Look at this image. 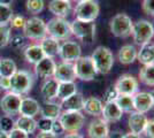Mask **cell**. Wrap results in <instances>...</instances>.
<instances>
[{
    "label": "cell",
    "instance_id": "cell-1",
    "mask_svg": "<svg viewBox=\"0 0 154 138\" xmlns=\"http://www.w3.org/2000/svg\"><path fill=\"white\" fill-rule=\"evenodd\" d=\"M91 59L99 74H108L114 65V55L108 47L105 46H98L92 53Z\"/></svg>",
    "mask_w": 154,
    "mask_h": 138
},
{
    "label": "cell",
    "instance_id": "cell-2",
    "mask_svg": "<svg viewBox=\"0 0 154 138\" xmlns=\"http://www.w3.org/2000/svg\"><path fill=\"white\" fill-rule=\"evenodd\" d=\"M47 36L57 40H68L71 35L70 23L63 17H53L46 23Z\"/></svg>",
    "mask_w": 154,
    "mask_h": 138
},
{
    "label": "cell",
    "instance_id": "cell-3",
    "mask_svg": "<svg viewBox=\"0 0 154 138\" xmlns=\"http://www.w3.org/2000/svg\"><path fill=\"white\" fill-rule=\"evenodd\" d=\"M63 128L64 132H78L85 123V116L79 111H63L58 118Z\"/></svg>",
    "mask_w": 154,
    "mask_h": 138
},
{
    "label": "cell",
    "instance_id": "cell-4",
    "mask_svg": "<svg viewBox=\"0 0 154 138\" xmlns=\"http://www.w3.org/2000/svg\"><path fill=\"white\" fill-rule=\"evenodd\" d=\"M11 81V90L16 94L23 96L32 89L33 85V76L31 72L26 70H16L12 77H9Z\"/></svg>",
    "mask_w": 154,
    "mask_h": 138
},
{
    "label": "cell",
    "instance_id": "cell-5",
    "mask_svg": "<svg viewBox=\"0 0 154 138\" xmlns=\"http://www.w3.org/2000/svg\"><path fill=\"white\" fill-rule=\"evenodd\" d=\"M131 36L137 45L147 44L154 37V26L147 20H138L132 23Z\"/></svg>",
    "mask_w": 154,
    "mask_h": 138
},
{
    "label": "cell",
    "instance_id": "cell-6",
    "mask_svg": "<svg viewBox=\"0 0 154 138\" xmlns=\"http://www.w3.org/2000/svg\"><path fill=\"white\" fill-rule=\"evenodd\" d=\"M132 23L134 22L129 15L124 13H119L110 20L109 29H110V32L115 37L127 38L129 36H131Z\"/></svg>",
    "mask_w": 154,
    "mask_h": 138
},
{
    "label": "cell",
    "instance_id": "cell-7",
    "mask_svg": "<svg viewBox=\"0 0 154 138\" xmlns=\"http://www.w3.org/2000/svg\"><path fill=\"white\" fill-rule=\"evenodd\" d=\"M71 33L76 36V38L90 44L94 40L96 37V23L94 22H85V21L75 20L70 23Z\"/></svg>",
    "mask_w": 154,
    "mask_h": 138
},
{
    "label": "cell",
    "instance_id": "cell-8",
    "mask_svg": "<svg viewBox=\"0 0 154 138\" xmlns=\"http://www.w3.org/2000/svg\"><path fill=\"white\" fill-rule=\"evenodd\" d=\"M75 17L76 20L85 22H94L100 13V7L96 0H85L78 2L75 7Z\"/></svg>",
    "mask_w": 154,
    "mask_h": 138
},
{
    "label": "cell",
    "instance_id": "cell-9",
    "mask_svg": "<svg viewBox=\"0 0 154 138\" xmlns=\"http://www.w3.org/2000/svg\"><path fill=\"white\" fill-rule=\"evenodd\" d=\"M22 29H23V36L28 39L40 41L47 36L46 23L44 22V20L39 19L37 16L28 19Z\"/></svg>",
    "mask_w": 154,
    "mask_h": 138
},
{
    "label": "cell",
    "instance_id": "cell-10",
    "mask_svg": "<svg viewBox=\"0 0 154 138\" xmlns=\"http://www.w3.org/2000/svg\"><path fill=\"white\" fill-rule=\"evenodd\" d=\"M76 78H79L85 82H90L97 76V69L91 57H81L74 62Z\"/></svg>",
    "mask_w": 154,
    "mask_h": 138
},
{
    "label": "cell",
    "instance_id": "cell-11",
    "mask_svg": "<svg viewBox=\"0 0 154 138\" xmlns=\"http://www.w3.org/2000/svg\"><path fill=\"white\" fill-rule=\"evenodd\" d=\"M59 57L62 61L75 62L77 59L82 57V48L78 43L72 40H64L60 45Z\"/></svg>",
    "mask_w": 154,
    "mask_h": 138
},
{
    "label": "cell",
    "instance_id": "cell-12",
    "mask_svg": "<svg viewBox=\"0 0 154 138\" xmlns=\"http://www.w3.org/2000/svg\"><path fill=\"white\" fill-rule=\"evenodd\" d=\"M21 100H22V96L8 91L0 100V107L6 115L13 118V115L19 114Z\"/></svg>",
    "mask_w": 154,
    "mask_h": 138
},
{
    "label": "cell",
    "instance_id": "cell-13",
    "mask_svg": "<svg viewBox=\"0 0 154 138\" xmlns=\"http://www.w3.org/2000/svg\"><path fill=\"white\" fill-rule=\"evenodd\" d=\"M114 86L119 94L134 96L136 92H138V81L130 74H124L120 76Z\"/></svg>",
    "mask_w": 154,
    "mask_h": 138
},
{
    "label": "cell",
    "instance_id": "cell-14",
    "mask_svg": "<svg viewBox=\"0 0 154 138\" xmlns=\"http://www.w3.org/2000/svg\"><path fill=\"white\" fill-rule=\"evenodd\" d=\"M54 78L60 82H75L76 74H75V67L74 62H67L62 61L55 67L54 72Z\"/></svg>",
    "mask_w": 154,
    "mask_h": 138
},
{
    "label": "cell",
    "instance_id": "cell-15",
    "mask_svg": "<svg viewBox=\"0 0 154 138\" xmlns=\"http://www.w3.org/2000/svg\"><path fill=\"white\" fill-rule=\"evenodd\" d=\"M132 97H134V107L136 112L145 114L154 108L153 98L149 92H136Z\"/></svg>",
    "mask_w": 154,
    "mask_h": 138
},
{
    "label": "cell",
    "instance_id": "cell-16",
    "mask_svg": "<svg viewBox=\"0 0 154 138\" xmlns=\"http://www.w3.org/2000/svg\"><path fill=\"white\" fill-rule=\"evenodd\" d=\"M109 135L108 123L103 118H94L88 127L89 138H107Z\"/></svg>",
    "mask_w": 154,
    "mask_h": 138
},
{
    "label": "cell",
    "instance_id": "cell-17",
    "mask_svg": "<svg viewBox=\"0 0 154 138\" xmlns=\"http://www.w3.org/2000/svg\"><path fill=\"white\" fill-rule=\"evenodd\" d=\"M55 67L57 63L54 62V60L52 58H47L45 57L44 59H42L39 62L35 65V72L36 75L40 77V78H51L54 76V72H55Z\"/></svg>",
    "mask_w": 154,
    "mask_h": 138
},
{
    "label": "cell",
    "instance_id": "cell-18",
    "mask_svg": "<svg viewBox=\"0 0 154 138\" xmlns=\"http://www.w3.org/2000/svg\"><path fill=\"white\" fill-rule=\"evenodd\" d=\"M147 116L144 113L136 112V111L131 112L128 118V124L130 131L134 132V133H138V135L144 133V130H145L146 124H147Z\"/></svg>",
    "mask_w": 154,
    "mask_h": 138
},
{
    "label": "cell",
    "instance_id": "cell-19",
    "mask_svg": "<svg viewBox=\"0 0 154 138\" xmlns=\"http://www.w3.org/2000/svg\"><path fill=\"white\" fill-rule=\"evenodd\" d=\"M40 107L39 103L36 99L31 97H26L21 100V106H20L19 114L22 116H29V118H35L40 113Z\"/></svg>",
    "mask_w": 154,
    "mask_h": 138
},
{
    "label": "cell",
    "instance_id": "cell-20",
    "mask_svg": "<svg viewBox=\"0 0 154 138\" xmlns=\"http://www.w3.org/2000/svg\"><path fill=\"white\" fill-rule=\"evenodd\" d=\"M123 112L122 109L119 107V105L115 101H110L107 104H103V109L101 116L107 122V123H114L119 122L122 118Z\"/></svg>",
    "mask_w": 154,
    "mask_h": 138
},
{
    "label": "cell",
    "instance_id": "cell-21",
    "mask_svg": "<svg viewBox=\"0 0 154 138\" xmlns=\"http://www.w3.org/2000/svg\"><path fill=\"white\" fill-rule=\"evenodd\" d=\"M84 97L82 93L76 92L72 96L61 100V108L63 111H79L82 112L84 107Z\"/></svg>",
    "mask_w": 154,
    "mask_h": 138
},
{
    "label": "cell",
    "instance_id": "cell-22",
    "mask_svg": "<svg viewBox=\"0 0 154 138\" xmlns=\"http://www.w3.org/2000/svg\"><path fill=\"white\" fill-rule=\"evenodd\" d=\"M48 9L55 17H66L71 11V2L67 0H51Z\"/></svg>",
    "mask_w": 154,
    "mask_h": 138
},
{
    "label": "cell",
    "instance_id": "cell-23",
    "mask_svg": "<svg viewBox=\"0 0 154 138\" xmlns=\"http://www.w3.org/2000/svg\"><path fill=\"white\" fill-rule=\"evenodd\" d=\"M103 109V103L97 97H89L84 100V107L83 111L88 115L91 116H101Z\"/></svg>",
    "mask_w": 154,
    "mask_h": 138
},
{
    "label": "cell",
    "instance_id": "cell-24",
    "mask_svg": "<svg viewBox=\"0 0 154 138\" xmlns=\"http://www.w3.org/2000/svg\"><path fill=\"white\" fill-rule=\"evenodd\" d=\"M58 87H59V82L54 77L47 78L44 81V83L42 84L40 87V93L44 97L46 101H51L53 99L57 98L58 96Z\"/></svg>",
    "mask_w": 154,
    "mask_h": 138
},
{
    "label": "cell",
    "instance_id": "cell-25",
    "mask_svg": "<svg viewBox=\"0 0 154 138\" xmlns=\"http://www.w3.org/2000/svg\"><path fill=\"white\" fill-rule=\"evenodd\" d=\"M40 47L43 50V52L47 58H54L59 55V51H60V41L54 38H52L50 36H46L45 38L40 40Z\"/></svg>",
    "mask_w": 154,
    "mask_h": 138
},
{
    "label": "cell",
    "instance_id": "cell-26",
    "mask_svg": "<svg viewBox=\"0 0 154 138\" xmlns=\"http://www.w3.org/2000/svg\"><path fill=\"white\" fill-rule=\"evenodd\" d=\"M137 60L143 66L154 65V44L151 41L140 46L137 53Z\"/></svg>",
    "mask_w": 154,
    "mask_h": 138
},
{
    "label": "cell",
    "instance_id": "cell-27",
    "mask_svg": "<svg viewBox=\"0 0 154 138\" xmlns=\"http://www.w3.org/2000/svg\"><path fill=\"white\" fill-rule=\"evenodd\" d=\"M137 53H138V50L135 46L128 44L120 48V51L117 53V58L122 65H130L135 60H137Z\"/></svg>",
    "mask_w": 154,
    "mask_h": 138
},
{
    "label": "cell",
    "instance_id": "cell-28",
    "mask_svg": "<svg viewBox=\"0 0 154 138\" xmlns=\"http://www.w3.org/2000/svg\"><path fill=\"white\" fill-rule=\"evenodd\" d=\"M23 54L26 61L32 65H36L37 62L45 58V54L39 44H32V45L26 46V50L23 51Z\"/></svg>",
    "mask_w": 154,
    "mask_h": 138
},
{
    "label": "cell",
    "instance_id": "cell-29",
    "mask_svg": "<svg viewBox=\"0 0 154 138\" xmlns=\"http://www.w3.org/2000/svg\"><path fill=\"white\" fill-rule=\"evenodd\" d=\"M15 128L26 132L28 135H31L37 130V121L35 120V118H29V116H22L21 115L15 121Z\"/></svg>",
    "mask_w": 154,
    "mask_h": 138
},
{
    "label": "cell",
    "instance_id": "cell-30",
    "mask_svg": "<svg viewBox=\"0 0 154 138\" xmlns=\"http://www.w3.org/2000/svg\"><path fill=\"white\" fill-rule=\"evenodd\" d=\"M61 109H62L61 105L52 103V101H46L43 107H40V114H42V118L58 120L61 114Z\"/></svg>",
    "mask_w": 154,
    "mask_h": 138
},
{
    "label": "cell",
    "instance_id": "cell-31",
    "mask_svg": "<svg viewBox=\"0 0 154 138\" xmlns=\"http://www.w3.org/2000/svg\"><path fill=\"white\" fill-rule=\"evenodd\" d=\"M77 92V85L75 82H60L58 87V96L57 98L60 100L68 98Z\"/></svg>",
    "mask_w": 154,
    "mask_h": 138
},
{
    "label": "cell",
    "instance_id": "cell-32",
    "mask_svg": "<svg viewBox=\"0 0 154 138\" xmlns=\"http://www.w3.org/2000/svg\"><path fill=\"white\" fill-rule=\"evenodd\" d=\"M17 70V66L14 60L9 58L0 60V77H12Z\"/></svg>",
    "mask_w": 154,
    "mask_h": 138
},
{
    "label": "cell",
    "instance_id": "cell-33",
    "mask_svg": "<svg viewBox=\"0 0 154 138\" xmlns=\"http://www.w3.org/2000/svg\"><path fill=\"white\" fill-rule=\"evenodd\" d=\"M115 103L119 105V107L122 109L124 113H131L135 111L134 107V97L128 96V94H119L117 98L115 99Z\"/></svg>",
    "mask_w": 154,
    "mask_h": 138
},
{
    "label": "cell",
    "instance_id": "cell-34",
    "mask_svg": "<svg viewBox=\"0 0 154 138\" xmlns=\"http://www.w3.org/2000/svg\"><path fill=\"white\" fill-rule=\"evenodd\" d=\"M138 77L145 85L154 86V65H147L143 66L139 72Z\"/></svg>",
    "mask_w": 154,
    "mask_h": 138
},
{
    "label": "cell",
    "instance_id": "cell-35",
    "mask_svg": "<svg viewBox=\"0 0 154 138\" xmlns=\"http://www.w3.org/2000/svg\"><path fill=\"white\" fill-rule=\"evenodd\" d=\"M14 16L13 9L11 6L0 5V26H8Z\"/></svg>",
    "mask_w": 154,
    "mask_h": 138
},
{
    "label": "cell",
    "instance_id": "cell-36",
    "mask_svg": "<svg viewBox=\"0 0 154 138\" xmlns=\"http://www.w3.org/2000/svg\"><path fill=\"white\" fill-rule=\"evenodd\" d=\"M44 0H26V8L30 14H39L44 9Z\"/></svg>",
    "mask_w": 154,
    "mask_h": 138
},
{
    "label": "cell",
    "instance_id": "cell-37",
    "mask_svg": "<svg viewBox=\"0 0 154 138\" xmlns=\"http://www.w3.org/2000/svg\"><path fill=\"white\" fill-rule=\"evenodd\" d=\"M14 128H15V121L12 116L5 115L0 118V130L5 132H11Z\"/></svg>",
    "mask_w": 154,
    "mask_h": 138
},
{
    "label": "cell",
    "instance_id": "cell-38",
    "mask_svg": "<svg viewBox=\"0 0 154 138\" xmlns=\"http://www.w3.org/2000/svg\"><path fill=\"white\" fill-rule=\"evenodd\" d=\"M11 40V28L8 26H0V48L9 44Z\"/></svg>",
    "mask_w": 154,
    "mask_h": 138
},
{
    "label": "cell",
    "instance_id": "cell-39",
    "mask_svg": "<svg viewBox=\"0 0 154 138\" xmlns=\"http://www.w3.org/2000/svg\"><path fill=\"white\" fill-rule=\"evenodd\" d=\"M53 121H54V120H51V118H42L39 121H37V129H39V131H51L52 132Z\"/></svg>",
    "mask_w": 154,
    "mask_h": 138
},
{
    "label": "cell",
    "instance_id": "cell-40",
    "mask_svg": "<svg viewBox=\"0 0 154 138\" xmlns=\"http://www.w3.org/2000/svg\"><path fill=\"white\" fill-rule=\"evenodd\" d=\"M117 96H119V93L116 91L115 86H109L103 93V103L107 104V103H110V101H115Z\"/></svg>",
    "mask_w": 154,
    "mask_h": 138
},
{
    "label": "cell",
    "instance_id": "cell-41",
    "mask_svg": "<svg viewBox=\"0 0 154 138\" xmlns=\"http://www.w3.org/2000/svg\"><path fill=\"white\" fill-rule=\"evenodd\" d=\"M141 8L145 14L154 17V0H143Z\"/></svg>",
    "mask_w": 154,
    "mask_h": 138
},
{
    "label": "cell",
    "instance_id": "cell-42",
    "mask_svg": "<svg viewBox=\"0 0 154 138\" xmlns=\"http://www.w3.org/2000/svg\"><path fill=\"white\" fill-rule=\"evenodd\" d=\"M9 43L12 44L14 48H22L23 46L26 45V37L24 36H21V35H16L12 37V39L9 40Z\"/></svg>",
    "mask_w": 154,
    "mask_h": 138
},
{
    "label": "cell",
    "instance_id": "cell-43",
    "mask_svg": "<svg viewBox=\"0 0 154 138\" xmlns=\"http://www.w3.org/2000/svg\"><path fill=\"white\" fill-rule=\"evenodd\" d=\"M26 19L23 17V16H21V15H14L13 17H12V20H11V26L12 28H15V29H20V28H23L24 24H26Z\"/></svg>",
    "mask_w": 154,
    "mask_h": 138
},
{
    "label": "cell",
    "instance_id": "cell-44",
    "mask_svg": "<svg viewBox=\"0 0 154 138\" xmlns=\"http://www.w3.org/2000/svg\"><path fill=\"white\" fill-rule=\"evenodd\" d=\"M144 135L147 138H154V118L147 121L146 128L144 130Z\"/></svg>",
    "mask_w": 154,
    "mask_h": 138
},
{
    "label": "cell",
    "instance_id": "cell-45",
    "mask_svg": "<svg viewBox=\"0 0 154 138\" xmlns=\"http://www.w3.org/2000/svg\"><path fill=\"white\" fill-rule=\"evenodd\" d=\"M8 135H9V138H30L26 132L22 131L17 128H14L12 131L8 132Z\"/></svg>",
    "mask_w": 154,
    "mask_h": 138
},
{
    "label": "cell",
    "instance_id": "cell-46",
    "mask_svg": "<svg viewBox=\"0 0 154 138\" xmlns=\"http://www.w3.org/2000/svg\"><path fill=\"white\" fill-rule=\"evenodd\" d=\"M52 132H53L55 136H58V135H60V133L64 132L63 128H62V125H61V123H60V121H59V120H54V121H53Z\"/></svg>",
    "mask_w": 154,
    "mask_h": 138
},
{
    "label": "cell",
    "instance_id": "cell-47",
    "mask_svg": "<svg viewBox=\"0 0 154 138\" xmlns=\"http://www.w3.org/2000/svg\"><path fill=\"white\" fill-rule=\"evenodd\" d=\"M11 81L8 77H0V91H9Z\"/></svg>",
    "mask_w": 154,
    "mask_h": 138
},
{
    "label": "cell",
    "instance_id": "cell-48",
    "mask_svg": "<svg viewBox=\"0 0 154 138\" xmlns=\"http://www.w3.org/2000/svg\"><path fill=\"white\" fill-rule=\"evenodd\" d=\"M36 138H57V136L51 131H39L36 135Z\"/></svg>",
    "mask_w": 154,
    "mask_h": 138
},
{
    "label": "cell",
    "instance_id": "cell-49",
    "mask_svg": "<svg viewBox=\"0 0 154 138\" xmlns=\"http://www.w3.org/2000/svg\"><path fill=\"white\" fill-rule=\"evenodd\" d=\"M63 138H84L81 133L78 132H72V133H67Z\"/></svg>",
    "mask_w": 154,
    "mask_h": 138
},
{
    "label": "cell",
    "instance_id": "cell-50",
    "mask_svg": "<svg viewBox=\"0 0 154 138\" xmlns=\"http://www.w3.org/2000/svg\"><path fill=\"white\" fill-rule=\"evenodd\" d=\"M123 138H141V135H138V133H134V132H128L125 135H123Z\"/></svg>",
    "mask_w": 154,
    "mask_h": 138
},
{
    "label": "cell",
    "instance_id": "cell-51",
    "mask_svg": "<svg viewBox=\"0 0 154 138\" xmlns=\"http://www.w3.org/2000/svg\"><path fill=\"white\" fill-rule=\"evenodd\" d=\"M107 138H123V135L121 132L119 131H115V132H112V133H109L108 137Z\"/></svg>",
    "mask_w": 154,
    "mask_h": 138
},
{
    "label": "cell",
    "instance_id": "cell-52",
    "mask_svg": "<svg viewBox=\"0 0 154 138\" xmlns=\"http://www.w3.org/2000/svg\"><path fill=\"white\" fill-rule=\"evenodd\" d=\"M13 2V0H0V5H6V6H11Z\"/></svg>",
    "mask_w": 154,
    "mask_h": 138
},
{
    "label": "cell",
    "instance_id": "cell-53",
    "mask_svg": "<svg viewBox=\"0 0 154 138\" xmlns=\"http://www.w3.org/2000/svg\"><path fill=\"white\" fill-rule=\"evenodd\" d=\"M0 138H9L8 132H5V131H2V130H0Z\"/></svg>",
    "mask_w": 154,
    "mask_h": 138
},
{
    "label": "cell",
    "instance_id": "cell-54",
    "mask_svg": "<svg viewBox=\"0 0 154 138\" xmlns=\"http://www.w3.org/2000/svg\"><path fill=\"white\" fill-rule=\"evenodd\" d=\"M151 93V96H152V98H153V103H154V90H152V92H149Z\"/></svg>",
    "mask_w": 154,
    "mask_h": 138
},
{
    "label": "cell",
    "instance_id": "cell-55",
    "mask_svg": "<svg viewBox=\"0 0 154 138\" xmlns=\"http://www.w3.org/2000/svg\"><path fill=\"white\" fill-rule=\"evenodd\" d=\"M74 1H76L77 4H78V2H82V1H85V0H74Z\"/></svg>",
    "mask_w": 154,
    "mask_h": 138
},
{
    "label": "cell",
    "instance_id": "cell-56",
    "mask_svg": "<svg viewBox=\"0 0 154 138\" xmlns=\"http://www.w3.org/2000/svg\"><path fill=\"white\" fill-rule=\"evenodd\" d=\"M67 1H70V2H71V1H72V0H67Z\"/></svg>",
    "mask_w": 154,
    "mask_h": 138
},
{
    "label": "cell",
    "instance_id": "cell-57",
    "mask_svg": "<svg viewBox=\"0 0 154 138\" xmlns=\"http://www.w3.org/2000/svg\"><path fill=\"white\" fill-rule=\"evenodd\" d=\"M0 60H1V57H0Z\"/></svg>",
    "mask_w": 154,
    "mask_h": 138
}]
</instances>
